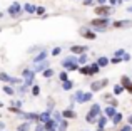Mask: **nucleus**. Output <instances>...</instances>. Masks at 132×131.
Instances as JSON below:
<instances>
[{"label": "nucleus", "mask_w": 132, "mask_h": 131, "mask_svg": "<svg viewBox=\"0 0 132 131\" xmlns=\"http://www.w3.org/2000/svg\"><path fill=\"white\" fill-rule=\"evenodd\" d=\"M100 113H102V111H100V104H99V103H94V104L90 106L87 116H85V121H87V123H95V121H99V118L102 116Z\"/></svg>", "instance_id": "1"}, {"label": "nucleus", "mask_w": 132, "mask_h": 131, "mask_svg": "<svg viewBox=\"0 0 132 131\" xmlns=\"http://www.w3.org/2000/svg\"><path fill=\"white\" fill-rule=\"evenodd\" d=\"M90 25H92L94 29L97 30V32H105L107 27L110 25V17H107V19H102V17H95V19L90 22Z\"/></svg>", "instance_id": "2"}, {"label": "nucleus", "mask_w": 132, "mask_h": 131, "mask_svg": "<svg viewBox=\"0 0 132 131\" xmlns=\"http://www.w3.org/2000/svg\"><path fill=\"white\" fill-rule=\"evenodd\" d=\"M22 76H23V86H25L27 89H29L30 86H35L34 84V77H35V71H34V69H23Z\"/></svg>", "instance_id": "3"}, {"label": "nucleus", "mask_w": 132, "mask_h": 131, "mask_svg": "<svg viewBox=\"0 0 132 131\" xmlns=\"http://www.w3.org/2000/svg\"><path fill=\"white\" fill-rule=\"evenodd\" d=\"M94 12H95V15H97V17L107 19V17L110 15V12H112V10H110V7H109V5H97Z\"/></svg>", "instance_id": "4"}, {"label": "nucleus", "mask_w": 132, "mask_h": 131, "mask_svg": "<svg viewBox=\"0 0 132 131\" xmlns=\"http://www.w3.org/2000/svg\"><path fill=\"white\" fill-rule=\"evenodd\" d=\"M107 84H109V79H100V81H94V82H90V92H97V91H100V89H104Z\"/></svg>", "instance_id": "5"}, {"label": "nucleus", "mask_w": 132, "mask_h": 131, "mask_svg": "<svg viewBox=\"0 0 132 131\" xmlns=\"http://www.w3.org/2000/svg\"><path fill=\"white\" fill-rule=\"evenodd\" d=\"M7 12H9V15H12V17H19L20 13H22V5H20L19 2H13V3H10V7L7 9Z\"/></svg>", "instance_id": "6"}, {"label": "nucleus", "mask_w": 132, "mask_h": 131, "mask_svg": "<svg viewBox=\"0 0 132 131\" xmlns=\"http://www.w3.org/2000/svg\"><path fill=\"white\" fill-rule=\"evenodd\" d=\"M79 34H80L84 39H89V40H94L97 37V34H95V30H90V29H85V27H82L80 30H79Z\"/></svg>", "instance_id": "7"}, {"label": "nucleus", "mask_w": 132, "mask_h": 131, "mask_svg": "<svg viewBox=\"0 0 132 131\" xmlns=\"http://www.w3.org/2000/svg\"><path fill=\"white\" fill-rule=\"evenodd\" d=\"M102 99L107 103V106H112V108H117V104H119V101L114 98V94H104Z\"/></svg>", "instance_id": "8"}, {"label": "nucleus", "mask_w": 132, "mask_h": 131, "mask_svg": "<svg viewBox=\"0 0 132 131\" xmlns=\"http://www.w3.org/2000/svg\"><path fill=\"white\" fill-rule=\"evenodd\" d=\"M112 25L116 29H129V27H132V20H116Z\"/></svg>", "instance_id": "9"}, {"label": "nucleus", "mask_w": 132, "mask_h": 131, "mask_svg": "<svg viewBox=\"0 0 132 131\" xmlns=\"http://www.w3.org/2000/svg\"><path fill=\"white\" fill-rule=\"evenodd\" d=\"M70 52L74 54V56H82V54L87 52V46H72Z\"/></svg>", "instance_id": "10"}, {"label": "nucleus", "mask_w": 132, "mask_h": 131, "mask_svg": "<svg viewBox=\"0 0 132 131\" xmlns=\"http://www.w3.org/2000/svg\"><path fill=\"white\" fill-rule=\"evenodd\" d=\"M52 113H54V111H50V109H47V111L40 113L39 123H42V125H45V123H47V121H50V119H52Z\"/></svg>", "instance_id": "11"}, {"label": "nucleus", "mask_w": 132, "mask_h": 131, "mask_svg": "<svg viewBox=\"0 0 132 131\" xmlns=\"http://www.w3.org/2000/svg\"><path fill=\"white\" fill-rule=\"evenodd\" d=\"M117 109L116 108H112V106H107L105 109H104V116H105V118H109V119H114V116L117 114Z\"/></svg>", "instance_id": "12"}, {"label": "nucleus", "mask_w": 132, "mask_h": 131, "mask_svg": "<svg viewBox=\"0 0 132 131\" xmlns=\"http://www.w3.org/2000/svg\"><path fill=\"white\" fill-rule=\"evenodd\" d=\"M74 101L79 103V104H84V103H85V92L82 91V89H79V91L74 94Z\"/></svg>", "instance_id": "13"}, {"label": "nucleus", "mask_w": 132, "mask_h": 131, "mask_svg": "<svg viewBox=\"0 0 132 131\" xmlns=\"http://www.w3.org/2000/svg\"><path fill=\"white\" fill-rule=\"evenodd\" d=\"M44 126H45V129H47V131H57V129H59V123L55 121V119H50V121H47Z\"/></svg>", "instance_id": "14"}, {"label": "nucleus", "mask_w": 132, "mask_h": 131, "mask_svg": "<svg viewBox=\"0 0 132 131\" xmlns=\"http://www.w3.org/2000/svg\"><path fill=\"white\" fill-rule=\"evenodd\" d=\"M75 62H77V56H74V54H72V56L65 57V59L62 61V66H64V67L67 69V66H70V64H75Z\"/></svg>", "instance_id": "15"}, {"label": "nucleus", "mask_w": 132, "mask_h": 131, "mask_svg": "<svg viewBox=\"0 0 132 131\" xmlns=\"http://www.w3.org/2000/svg\"><path fill=\"white\" fill-rule=\"evenodd\" d=\"M47 69H48L47 61H44V62H39V64H35V66H34V71H35V72H45Z\"/></svg>", "instance_id": "16"}, {"label": "nucleus", "mask_w": 132, "mask_h": 131, "mask_svg": "<svg viewBox=\"0 0 132 131\" xmlns=\"http://www.w3.org/2000/svg\"><path fill=\"white\" fill-rule=\"evenodd\" d=\"M45 59H47V50L42 49V52H39L35 57H34V62H35V64H39V62H44Z\"/></svg>", "instance_id": "17"}, {"label": "nucleus", "mask_w": 132, "mask_h": 131, "mask_svg": "<svg viewBox=\"0 0 132 131\" xmlns=\"http://www.w3.org/2000/svg\"><path fill=\"white\" fill-rule=\"evenodd\" d=\"M62 116H64V119H72V118H75V111L72 108H67V109H64V111H62Z\"/></svg>", "instance_id": "18"}, {"label": "nucleus", "mask_w": 132, "mask_h": 131, "mask_svg": "<svg viewBox=\"0 0 132 131\" xmlns=\"http://www.w3.org/2000/svg\"><path fill=\"white\" fill-rule=\"evenodd\" d=\"M22 118H25L27 121H39L40 114H37V113H23Z\"/></svg>", "instance_id": "19"}, {"label": "nucleus", "mask_w": 132, "mask_h": 131, "mask_svg": "<svg viewBox=\"0 0 132 131\" xmlns=\"http://www.w3.org/2000/svg\"><path fill=\"white\" fill-rule=\"evenodd\" d=\"M107 119H109V118H105V116H100V118H99V121H97V126H99V129H97V131H104V128H105V125H107Z\"/></svg>", "instance_id": "20"}, {"label": "nucleus", "mask_w": 132, "mask_h": 131, "mask_svg": "<svg viewBox=\"0 0 132 131\" xmlns=\"http://www.w3.org/2000/svg\"><path fill=\"white\" fill-rule=\"evenodd\" d=\"M23 12H27V13H37V7L34 5V3H25V5H23Z\"/></svg>", "instance_id": "21"}, {"label": "nucleus", "mask_w": 132, "mask_h": 131, "mask_svg": "<svg viewBox=\"0 0 132 131\" xmlns=\"http://www.w3.org/2000/svg\"><path fill=\"white\" fill-rule=\"evenodd\" d=\"M109 62H110V59H109V57H105V56L97 57V64H99L100 67H105V66H109Z\"/></svg>", "instance_id": "22"}, {"label": "nucleus", "mask_w": 132, "mask_h": 131, "mask_svg": "<svg viewBox=\"0 0 132 131\" xmlns=\"http://www.w3.org/2000/svg\"><path fill=\"white\" fill-rule=\"evenodd\" d=\"M79 72H80L82 76H94L92 69H90V66H82L80 69H79Z\"/></svg>", "instance_id": "23"}, {"label": "nucleus", "mask_w": 132, "mask_h": 131, "mask_svg": "<svg viewBox=\"0 0 132 131\" xmlns=\"http://www.w3.org/2000/svg\"><path fill=\"white\" fill-rule=\"evenodd\" d=\"M3 92H5V94H9V96H15V89L12 88V86H9V84H3Z\"/></svg>", "instance_id": "24"}, {"label": "nucleus", "mask_w": 132, "mask_h": 131, "mask_svg": "<svg viewBox=\"0 0 132 131\" xmlns=\"http://www.w3.org/2000/svg\"><path fill=\"white\" fill-rule=\"evenodd\" d=\"M120 84H122L124 86V88H129V86L132 84V81H130V77H129V76H122V77H120Z\"/></svg>", "instance_id": "25"}, {"label": "nucleus", "mask_w": 132, "mask_h": 131, "mask_svg": "<svg viewBox=\"0 0 132 131\" xmlns=\"http://www.w3.org/2000/svg\"><path fill=\"white\" fill-rule=\"evenodd\" d=\"M17 131H30V121H25L17 126Z\"/></svg>", "instance_id": "26"}, {"label": "nucleus", "mask_w": 132, "mask_h": 131, "mask_svg": "<svg viewBox=\"0 0 132 131\" xmlns=\"http://www.w3.org/2000/svg\"><path fill=\"white\" fill-rule=\"evenodd\" d=\"M124 89H126V88H124L122 84H116V86H114V96L122 94V92H124Z\"/></svg>", "instance_id": "27"}, {"label": "nucleus", "mask_w": 132, "mask_h": 131, "mask_svg": "<svg viewBox=\"0 0 132 131\" xmlns=\"http://www.w3.org/2000/svg\"><path fill=\"white\" fill-rule=\"evenodd\" d=\"M72 88H74V81H70V79H69L67 82H62V89H64V91H70Z\"/></svg>", "instance_id": "28"}, {"label": "nucleus", "mask_w": 132, "mask_h": 131, "mask_svg": "<svg viewBox=\"0 0 132 131\" xmlns=\"http://www.w3.org/2000/svg\"><path fill=\"white\" fill-rule=\"evenodd\" d=\"M77 64L80 66V67H82V66H85V64H87V56H85V54H82V56H77Z\"/></svg>", "instance_id": "29"}, {"label": "nucleus", "mask_w": 132, "mask_h": 131, "mask_svg": "<svg viewBox=\"0 0 132 131\" xmlns=\"http://www.w3.org/2000/svg\"><path fill=\"white\" fill-rule=\"evenodd\" d=\"M0 81H2V82H9V84H10L12 77H10V76L7 74V72H0Z\"/></svg>", "instance_id": "30"}, {"label": "nucleus", "mask_w": 132, "mask_h": 131, "mask_svg": "<svg viewBox=\"0 0 132 131\" xmlns=\"http://www.w3.org/2000/svg\"><path fill=\"white\" fill-rule=\"evenodd\" d=\"M52 119H55L57 123H60L62 119H64V116H62V113H59V111H54V113H52Z\"/></svg>", "instance_id": "31"}, {"label": "nucleus", "mask_w": 132, "mask_h": 131, "mask_svg": "<svg viewBox=\"0 0 132 131\" xmlns=\"http://www.w3.org/2000/svg\"><path fill=\"white\" fill-rule=\"evenodd\" d=\"M67 126H69V121L67 119H62L59 123V131H67Z\"/></svg>", "instance_id": "32"}, {"label": "nucleus", "mask_w": 132, "mask_h": 131, "mask_svg": "<svg viewBox=\"0 0 132 131\" xmlns=\"http://www.w3.org/2000/svg\"><path fill=\"white\" fill-rule=\"evenodd\" d=\"M122 113H117L116 116H114V119H112V125H120V121H122Z\"/></svg>", "instance_id": "33"}, {"label": "nucleus", "mask_w": 132, "mask_h": 131, "mask_svg": "<svg viewBox=\"0 0 132 131\" xmlns=\"http://www.w3.org/2000/svg\"><path fill=\"white\" fill-rule=\"evenodd\" d=\"M54 74H55V71H54L52 67H48V69H47L45 72H42V76H44V77H47V79H50V77H52Z\"/></svg>", "instance_id": "34"}, {"label": "nucleus", "mask_w": 132, "mask_h": 131, "mask_svg": "<svg viewBox=\"0 0 132 131\" xmlns=\"http://www.w3.org/2000/svg\"><path fill=\"white\" fill-rule=\"evenodd\" d=\"M59 79H60L62 82H67V81H69V74H67V71H62L60 74H59Z\"/></svg>", "instance_id": "35"}, {"label": "nucleus", "mask_w": 132, "mask_h": 131, "mask_svg": "<svg viewBox=\"0 0 132 131\" xmlns=\"http://www.w3.org/2000/svg\"><path fill=\"white\" fill-rule=\"evenodd\" d=\"M90 69H92L94 74H97V72H100V69H102V67H100V66L97 64V62H94V64H90Z\"/></svg>", "instance_id": "36"}, {"label": "nucleus", "mask_w": 132, "mask_h": 131, "mask_svg": "<svg viewBox=\"0 0 132 131\" xmlns=\"http://www.w3.org/2000/svg\"><path fill=\"white\" fill-rule=\"evenodd\" d=\"M9 111H10V113H15V114H20V116L23 114V111H22V109L15 108V106H10V108H9Z\"/></svg>", "instance_id": "37"}, {"label": "nucleus", "mask_w": 132, "mask_h": 131, "mask_svg": "<svg viewBox=\"0 0 132 131\" xmlns=\"http://www.w3.org/2000/svg\"><path fill=\"white\" fill-rule=\"evenodd\" d=\"M39 94H40V88H39V84L32 86V96H39Z\"/></svg>", "instance_id": "38"}, {"label": "nucleus", "mask_w": 132, "mask_h": 131, "mask_svg": "<svg viewBox=\"0 0 132 131\" xmlns=\"http://www.w3.org/2000/svg\"><path fill=\"white\" fill-rule=\"evenodd\" d=\"M124 56H126V50L124 49H117L116 54H114V57H124Z\"/></svg>", "instance_id": "39"}, {"label": "nucleus", "mask_w": 132, "mask_h": 131, "mask_svg": "<svg viewBox=\"0 0 132 131\" xmlns=\"http://www.w3.org/2000/svg\"><path fill=\"white\" fill-rule=\"evenodd\" d=\"M10 84H12V86H19V84H22V79H19V77H12Z\"/></svg>", "instance_id": "40"}, {"label": "nucleus", "mask_w": 132, "mask_h": 131, "mask_svg": "<svg viewBox=\"0 0 132 131\" xmlns=\"http://www.w3.org/2000/svg\"><path fill=\"white\" fill-rule=\"evenodd\" d=\"M62 52V49H60V47H54V49H52V56H59V54H60Z\"/></svg>", "instance_id": "41"}, {"label": "nucleus", "mask_w": 132, "mask_h": 131, "mask_svg": "<svg viewBox=\"0 0 132 131\" xmlns=\"http://www.w3.org/2000/svg\"><path fill=\"white\" fill-rule=\"evenodd\" d=\"M110 62H112V64H120V62H122V57H112Z\"/></svg>", "instance_id": "42"}, {"label": "nucleus", "mask_w": 132, "mask_h": 131, "mask_svg": "<svg viewBox=\"0 0 132 131\" xmlns=\"http://www.w3.org/2000/svg\"><path fill=\"white\" fill-rule=\"evenodd\" d=\"M37 15H44L45 17V9L44 7H37Z\"/></svg>", "instance_id": "43"}, {"label": "nucleus", "mask_w": 132, "mask_h": 131, "mask_svg": "<svg viewBox=\"0 0 132 131\" xmlns=\"http://www.w3.org/2000/svg\"><path fill=\"white\" fill-rule=\"evenodd\" d=\"M35 131H47V129H45V126L42 125V123H39V125L35 126Z\"/></svg>", "instance_id": "44"}, {"label": "nucleus", "mask_w": 132, "mask_h": 131, "mask_svg": "<svg viewBox=\"0 0 132 131\" xmlns=\"http://www.w3.org/2000/svg\"><path fill=\"white\" fill-rule=\"evenodd\" d=\"M124 0H109V3L110 5H119V3H122Z\"/></svg>", "instance_id": "45"}, {"label": "nucleus", "mask_w": 132, "mask_h": 131, "mask_svg": "<svg viewBox=\"0 0 132 131\" xmlns=\"http://www.w3.org/2000/svg\"><path fill=\"white\" fill-rule=\"evenodd\" d=\"M92 101V92H85V103Z\"/></svg>", "instance_id": "46"}, {"label": "nucleus", "mask_w": 132, "mask_h": 131, "mask_svg": "<svg viewBox=\"0 0 132 131\" xmlns=\"http://www.w3.org/2000/svg\"><path fill=\"white\" fill-rule=\"evenodd\" d=\"M12 106H15V108H19V109H20V106H22V101H19V99H17V101H13V103H12Z\"/></svg>", "instance_id": "47"}, {"label": "nucleus", "mask_w": 132, "mask_h": 131, "mask_svg": "<svg viewBox=\"0 0 132 131\" xmlns=\"http://www.w3.org/2000/svg\"><path fill=\"white\" fill-rule=\"evenodd\" d=\"M120 131H132V128H130V125H124L122 128H120Z\"/></svg>", "instance_id": "48"}, {"label": "nucleus", "mask_w": 132, "mask_h": 131, "mask_svg": "<svg viewBox=\"0 0 132 131\" xmlns=\"http://www.w3.org/2000/svg\"><path fill=\"white\" fill-rule=\"evenodd\" d=\"M122 61H124V62H129V61H130V54H127V52H126V56L122 57Z\"/></svg>", "instance_id": "49"}, {"label": "nucleus", "mask_w": 132, "mask_h": 131, "mask_svg": "<svg viewBox=\"0 0 132 131\" xmlns=\"http://www.w3.org/2000/svg\"><path fill=\"white\" fill-rule=\"evenodd\" d=\"M97 3H99V5H105L107 0H97Z\"/></svg>", "instance_id": "50"}, {"label": "nucleus", "mask_w": 132, "mask_h": 131, "mask_svg": "<svg viewBox=\"0 0 132 131\" xmlns=\"http://www.w3.org/2000/svg\"><path fill=\"white\" fill-rule=\"evenodd\" d=\"M52 108H54V101H52V99H50V101H48V109H50V111H52Z\"/></svg>", "instance_id": "51"}, {"label": "nucleus", "mask_w": 132, "mask_h": 131, "mask_svg": "<svg viewBox=\"0 0 132 131\" xmlns=\"http://www.w3.org/2000/svg\"><path fill=\"white\" fill-rule=\"evenodd\" d=\"M3 129H5V125H3V123L0 121V131H3Z\"/></svg>", "instance_id": "52"}, {"label": "nucleus", "mask_w": 132, "mask_h": 131, "mask_svg": "<svg viewBox=\"0 0 132 131\" xmlns=\"http://www.w3.org/2000/svg\"><path fill=\"white\" fill-rule=\"evenodd\" d=\"M127 121H129V125H130V126H132V114H130V116H129V119H127Z\"/></svg>", "instance_id": "53"}, {"label": "nucleus", "mask_w": 132, "mask_h": 131, "mask_svg": "<svg viewBox=\"0 0 132 131\" xmlns=\"http://www.w3.org/2000/svg\"><path fill=\"white\" fill-rule=\"evenodd\" d=\"M127 12H129V13H132V5H130V7H127Z\"/></svg>", "instance_id": "54"}, {"label": "nucleus", "mask_w": 132, "mask_h": 131, "mask_svg": "<svg viewBox=\"0 0 132 131\" xmlns=\"http://www.w3.org/2000/svg\"><path fill=\"white\" fill-rule=\"evenodd\" d=\"M127 91H129V92H130V94H132V84L129 86V88H127Z\"/></svg>", "instance_id": "55"}, {"label": "nucleus", "mask_w": 132, "mask_h": 131, "mask_svg": "<svg viewBox=\"0 0 132 131\" xmlns=\"http://www.w3.org/2000/svg\"><path fill=\"white\" fill-rule=\"evenodd\" d=\"M2 17H3V12H0V19H2Z\"/></svg>", "instance_id": "56"}, {"label": "nucleus", "mask_w": 132, "mask_h": 131, "mask_svg": "<svg viewBox=\"0 0 132 131\" xmlns=\"http://www.w3.org/2000/svg\"><path fill=\"white\" fill-rule=\"evenodd\" d=\"M0 108H2V103H0Z\"/></svg>", "instance_id": "57"}, {"label": "nucleus", "mask_w": 132, "mask_h": 131, "mask_svg": "<svg viewBox=\"0 0 132 131\" xmlns=\"http://www.w3.org/2000/svg\"><path fill=\"white\" fill-rule=\"evenodd\" d=\"M0 32H2V27H0Z\"/></svg>", "instance_id": "58"}, {"label": "nucleus", "mask_w": 132, "mask_h": 131, "mask_svg": "<svg viewBox=\"0 0 132 131\" xmlns=\"http://www.w3.org/2000/svg\"><path fill=\"white\" fill-rule=\"evenodd\" d=\"M84 2H89V0H84Z\"/></svg>", "instance_id": "59"}, {"label": "nucleus", "mask_w": 132, "mask_h": 131, "mask_svg": "<svg viewBox=\"0 0 132 131\" xmlns=\"http://www.w3.org/2000/svg\"><path fill=\"white\" fill-rule=\"evenodd\" d=\"M124 2H127V0H124Z\"/></svg>", "instance_id": "60"}]
</instances>
